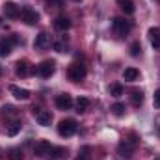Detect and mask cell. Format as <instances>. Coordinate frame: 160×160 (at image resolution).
Returning <instances> with one entry per match:
<instances>
[{"instance_id":"cell-1","label":"cell","mask_w":160,"mask_h":160,"mask_svg":"<svg viewBox=\"0 0 160 160\" xmlns=\"http://www.w3.org/2000/svg\"><path fill=\"white\" fill-rule=\"evenodd\" d=\"M136 145H138V142H136V136L132 134L130 140H125V142H121L119 145H118V153H119V157L121 158H127V160L132 158Z\"/></svg>"},{"instance_id":"cell-2","label":"cell","mask_w":160,"mask_h":160,"mask_svg":"<svg viewBox=\"0 0 160 160\" xmlns=\"http://www.w3.org/2000/svg\"><path fill=\"white\" fill-rule=\"evenodd\" d=\"M112 26H114V32L123 38V36H128V32L132 30V22L130 21H127L125 17H116L114 19V22H112Z\"/></svg>"},{"instance_id":"cell-3","label":"cell","mask_w":160,"mask_h":160,"mask_svg":"<svg viewBox=\"0 0 160 160\" xmlns=\"http://www.w3.org/2000/svg\"><path fill=\"white\" fill-rule=\"evenodd\" d=\"M58 132H60V136H63V138L73 136V134L77 132V121L75 119H62L60 125H58Z\"/></svg>"},{"instance_id":"cell-4","label":"cell","mask_w":160,"mask_h":160,"mask_svg":"<svg viewBox=\"0 0 160 160\" xmlns=\"http://www.w3.org/2000/svg\"><path fill=\"white\" fill-rule=\"evenodd\" d=\"M67 77H69V80H73V82L84 80V77H86V67L82 63H71L69 69H67Z\"/></svg>"},{"instance_id":"cell-5","label":"cell","mask_w":160,"mask_h":160,"mask_svg":"<svg viewBox=\"0 0 160 160\" xmlns=\"http://www.w3.org/2000/svg\"><path fill=\"white\" fill-rule=\"evenodd\" d=\"M54 71H56V63L52 60H45L38 65V75L43 77V78H50L54 75Z\"/></svg>"},{"instance_id":"cell-6","label":"cell","mask_w":160,"mask_h":160,"mask_svg":"<svg viewBox=\"0 0 160 160\" xmlns=\"http://www.w3.org/2000/svg\"><path fill=\"white\" fill-rule=\"evenodd\" d=\"M19 43V38L17 36H9V38H4L0 39V56H8L13 48V45Z\"/></svg>"},{"instance_id":"cell-7","label":"cell","mask_w":160,"mask_h":160,"mask_svg":"<svg viewBox=\"0 0 160 160\" xmlns=\"http://www.w3.org/2000/svg\"><path fill=\"white\" fill-rule=\"evenodd\" d=\"M21 19H22L28 26H34V24L39 22V15H38V11H36V9H30V8H24V9L21 11Z\"/></svg>"},{"instance_id":"cell-8","label":"cell","mask_w":160,"mask_h":160,"mask_svg":"<svg viewBox=\"0 0 160 160\" xmlns=\"http://www.w3.org/2000/svg\"><path fill=\"white\" fill-rule=\"evenodd\" d=\"M34 116H36V119H38V123H39L41 127H48V125H50V121H52V114H50L48 110L34 108Z\"/></svg>"},{"instance_id":"cell-9","label":"cell","mask_w":160,"mask_h":160,"mask_svg":"<svg viewBox=\"0 0 160 160\" xmlns=\"http://www.w3.org/2000/svg\"><path fill=\"white\" fill-rule=\"evenodd\" d=\"M50 149H52V145H50V142H47V140H39V142L34 145L36 157H48Z\"/></svg>"},{"instance_id":"cell-10","label":"cell","mask_w":160,"mask_h":160,"mask_svg":"<svg viewBox=\"0 0 160 160\" xmlns=\"http://www.w3.org/2000/svg\"><path fill=\"white\" fill-rule=\"evenodd\" d=\"M2 11H4V15H6L8 19H17V17L21 15V9H19V6H17L15 2H6L4 8H2Z\"/></svg>"},{"instance_id":"cell-11","label":"cell","mask_w":160,"mask_h":160,"mask_svg":"<svg viewBox=\"0 0 160 160\" xmlns=\"http://www.w3.org/2000/svg\"><path fill=\"white\" fill-rule=\"evenodd\" d=\"M71 106H73V99H71V95L62 93V95L56 97V108H58V110H69Z\"/></svg>"},{"instance_id":"cell-12","label":"cell","mask_w":160,"mask_h":160,"mask_svg":"<svg viewBox=\"0 0 160 160\" xmlns=\"http://www.w3.org/2000/svg\"><path fill=\"white\" fill-rule=\"evenodd\" d=\"M15 73H17V77H28L30 73H32V65L26 62V60H21V62H17L15 63Z\"/></svg>"},{"instance_id":"cell-13","label":"cell","mask_w":160,"mask_h":160,"mask_svg":"<svg viewBox=\"0 0 160 160\" xmlns=\"http://www.w3.org/2000/svg\"><path fill=\"white\" fill-rule=\"evenodd\" d=\"M36 48H47V47H50L52 45V38H50V34H47V32H41L39 36L36 38Z\"/></svg>"},{"instance_id":"cell-14","label":"cell","mask_w":160,"mask_h":160,"mask_svg":"<svg viewBox=\"0 0 160 160\" xmlns=\"http://www.w3.org/2000/svg\"><path fill=\"white\" fill-rule=\"evenodd\" d=\"M9 91H11L13 97L19 99V101H28V99H30V91H28V89L17 88V86H9Z\"/></svg>"},{"instance_id":"cell-15","label":"cell","mask_w":160,"mask_h":160,"mask_svg":"<svg viewBox=\"0 0 160 160\" xmlns=\"http://www.w3.org/2000/svg\"><path fill=\"white\" fill-rule=\"evenodd\" d=\"M65 157H67V149L65 147H52L50 153H48L50 160H63Z\"/></svg>"},{"instance_id":"cell-16","label":"cell","mask_w":160,"mask_h":160,"mask_svg":"<svg viewBox=\"0 0 160 160\" xmlns=\"http://www.w3.org/2000/svg\"><path fill=\"white\" fill-rule=\"evenodd\" d=\"M69 26H71V21H69L67 17H58V19L54 21V28H56L58 32H65V30H69Z\"/></svg>"},{"instance_id":"cell-17","label":"cell","mask_w":160,"mask_h":160,"mask_svg":"<svg viewBox=\"0 0 160 160\" xmlns=\"http://www.w3.org/2000/svg\"><path fill=\"white\" fill-rule=\"evenodd\" d=\"M149 41L155 48H160V28H151L149 30Z\"/></svg>"},{"instance_id":"cell-18","label":"cell","mask_w":160,"mask_h":160,"mask_svg":"<svg viewBox=\"0 0 160 160\" xmlns=\"http://www.w3.org/2000/svg\"><path fill=\"white\" fill-rule=\"evenodd\" d=\"M75 106H77V112H78V114H84V112L89 108V99H86V97H78L77 102H75Z\"/></svg>"},{"instance_id":"cell-19","label":"cell","mask_w":160,"mask_h":160,"mask_svg":"<svg viewBox=\"0 0 160 160\" xmlns=\"http://www.w3.org/2000/svg\"><path fill=\"white\" fill-rule=\"evenodd\" d=\"M138 77H140V71H138V69H134V67H128V69H125V73H123V78L128 80V82L138 80Z\"/></svg>"},{"instance_id":"cell-20","label":"cell","mask_w":160,"mask_h":160,"mask_svg":"<svg viewBox=\"0 0 160 160\" xmlns=\"http://www.w3.org/2000/svg\"><path fill=\"white\" fill-rule=\"evenodd\" d=\"M118 4H119V8L127 13V15H132V13H134V4H132V0H118Z\"/></svg>"},{"instance_id":"cell-21","label":"cell","mask_w":160,"mask_h":160,"mask_svg":"<svg viewBox=\"0 0 160 160\" xmlns=\"http://www.w3.org/2000/svg\"><path fill=\"white\" fill-rule=\"evenodd\" d=\"M130 101H132V104H134V106H140V104H142V101H143V93H142L140 89H134V91H132V95H130Z\"/></svg>"},{"instance_id":"cell-22","label":"cell","mask_w":160,"mask_h":160,"mask_svg":"<svg viewBox=\"0 0 160 160\" xmlns=\"http://www.w3.org/2000/svg\"><path fill=\"white\" fill-rule=\"evenodd\" d=\"M112 112H114V116L121 118V116L125 114V104H121V102H116V104L112 106Z\"/></svg>"},{"instance_id":"cell-23","label":"cell","mask_w":160,"mask_h":160,"mask_svg":"<svg viewBox=\"0 0 160 160\" xmlns=\"http://www.w3.org/2000/svg\"><path fill=\"white\" fill-rule=\"evenodd\" d=\"M21 132V123H11V127L8 128V136H17Z\"/></svg>"},{"instance_id":"cell-24","label":"cell","mask_w":160,"mask_h":160,"mask_svg":"<svg viewBox=\"0 0 160 160\" xmlns=\"http://www.w3.org/2000/svg\"><path fill=\"white\" fill-rule=\"evenodd\" d=\"M110 95H114V97H121V95H123V86H121V84H114V86L110 88Z\"/></svg>"},{"instance_id":"cell-25","label":"cell","mask_w":160,"mask_h":160,"mask_svg":"<svg viewBox=\"0 0 160 160\" xmlns=\"http://www.w3.org/2000/svg\"><path fill=\"white\" fill-rule=\"evenodd\" d=\"M140 52H142V45L138 41H134L130 45V56H140Z\"/></svg>"},{"instance_id":"cell-26","label":"cell","mask_w":160,"mask_h":160,"mask_svg":"<svg viewBox=\"0 0 160 160\" xmlns=\"http://www.w3.org/2000/svg\"><path fill=\"white\" fill-rule=\"evenodd\" d=\"M22 157H24V155H22L21 149H11V151H9V160H21Z\"/></svg>"},{"instance_id":"cell-27","label":"cell","mask_w":160,"mask_h":160,"mask_svg":"<svg viewBox=\"0 0 160 160\" xmlns=\"http://www.w3.org/2000/svg\"><path fill=\"white\" fill-rule=\"evenodd\" d=\"M52 47H54L56 52H65V43L63 41H56V43H52Z\"/></svg>"},{"instance_id":"cell-28","label":"cell","mask_w":160,"mask_h":160,"mask_svg":"<svg viewBox=\"0 0 160 160\" xmlns=\"http://www.w3.org/2000/svg\"><path fill=\"white\" fill-rule=\"evenodd\" d=\"M155 106H157V108H160V89H157V91H155Z\"/></svg>"},{"instance_id":"cell-29","label":"cell","mask_w":160,"mask_h":160,"mask_svg":"<svg viewBox=\"0 0 160 160\" xmlns=\"http://www.w3.org/2000/svg\"><path fill=\"white\" fill-rule=\"evenodd\" d=\"M155 160H160V158H155Z\"/></svg>"},{"instance_id":"cell-30","label":"cell","mask_w":160,"mask_h":160,"mask_svg":"<svg viewBox=\"0 0 160 160\" xmlns=\"http://www.w3.org/2000/svg\"><path fill=\"white\" fill-rule=\"evenodd\" d=\"M0 73H2V69H0Z\"/></svg>"},{"instance_id":"cell-31","label":"cell","mask_w":160,"mask_h":160,"mask_svg":"<svg viewBox=\"0 0 160 160\" xmlns=\"http://www.w3.org/2000/svg\"><path fill=\"white\" fill-rule=\"evenodd\" d=\"M77 2H78V0H77Z\"/></svg>"}]
</instances>
